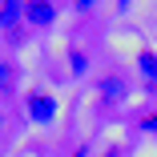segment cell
<instances>
[{"mask_svg": "<svg viewBox=\"0 0 157 157\" xmlns=\"http://www.w3.org/2000/svg\"><path fill=\"white\" fill-rule=\"evenodd\" d=\"M24 4L28 0H0V33H16V24L24 20Z\"/></svg>", "mask_w": 157, "mask_h": 157, "instance_id": "3", "label": "cell"}, {"mask_svg": "<svg viewBox=\"0 0 157 157\" xmlns=\"http://www.w3.org/2000/svg\"><path fill=\"white\" fill-rule=\"evenodd\" d=\"M137 73H141L145 89L157 93V52H153V48H141V52H137Z\"/></svg>", "mask_w": 157, "mask_h": 157, "instance_id": "4", "label": "cell"}, {"mask_svg": "<svg viewBox=\"0 0 157 157\" xmlns=\"http://www.w3.org/2000/svg\"><path fill=\"white\" fill-rule=\"evenodd\" d=\"M97 93H101V97H105L109 105H121L125 97H129V85H125V81H121V77L113 73V77H105V81L97 85Z\"/></svg>", "mask_w": 157, "mask_h": 157, "instance_id": "5", "label": "cell"}, {"mask_svg": "<svg viewBox=\"0 0 157 157\" xmlns=\"http://www.w3.org/2000/svg\"><path fill=\"white\" fill-rule=\"evenodd\" d=\"M129 4H133V0H117V12H129Z\"/></svg>", "mask_w": 157, "mask_h": 157, "instance_id": "9", "label": "cell"}, {"mask_svg": "<svg viewBox=\"0 0 157 157\" xmlns=\"http://www.w3.org/2000/svg\"><path fill=\"white\" fill-rule=\"evenodd\" d=\"M73 157H89V149H77V153H73Z\"/></svg>", "mask_w": 157, "mask_h": 157, "instance_id": "11", "label": "cell"}, {"mask_svg": "<svg viewBox=\"0 0 157 157\" xmlns=\"http://www.w3.org/2000/svg\"><path fill=\"white\" fill-rule=\"evenodd\" d=\"M24 109H28V121H33V125H44V129H48V125L56 121V97H52V93H28V97H24Z\"/></svg>", "mask_w": 157, "mask_h": 157, "instance_id": "1", "label": "cell"}, {"mask_svg": "<svg viewBox=\"0 0 157 157\" xmlns=\"http://www.w3.org/2000/svg\"><path fill=\"white\" fill-rule=\"evenodd\" d=\"M141 129H145V133H157V113H149V117H141Z\"/></svg>", "mask_w": 157, "mask_h": 157, "instance_id": "7", "label": "cell"}, {"mask_svg": "<svg viewBox=\"0 0 157 157\" xmlns=\"http://www.w3.org/2000/svg\"><path fill=\"white\" fill-rule=\"evenodd\" d=\"M4 77H8V69H4V65H0V81H4Z\"/></svg>", "mask_w": 157, "mask_h": 157, "instance_id": "12", "label": "cell"}, {"mask_svg": "<svg viewBox=\"0 0 157 157\" xmlns=\"http://www.w3.org/2000/svg\"><path fill=\"white\" fill-rule=\"evenodd\" d=\"M105 157H125V153H121V149H109V153H105Z\"/></svg>", "mask_w": 157, "mask_h": 157, "instance_id": "10", "label": "cell"}, {"mask_svg": "<svg viewBox=\"0 0 157 157\" xmlns=\"http://www.w3.org/2000/svg\"><path fill=\"white\" fill-rule=\"evenodd\" d=\"M69 73H73V77H85V73H89V52L77 48V44L69 48Z\"/></svg>", "mask_w": 157, "mask_h": 157, "instance_id": "6", "label": "cell"}, {"mask_svg": "<svg viewBox=\"0 0 157 157\" xmlns=\"http://www.w3.org/2000/svg\"><path fill=\"white\" fill-rule=\"evenodd\" d=\"M73 8H77V12H93V8H97V0H73Z\"/></svg>", "mask_w": 157, "mask_h": 157, "instance_id": "8", "label": "cell"}, {"mask_svg": "<svg viewBox=\"0 0 157 157\" xmlns=\"http://www.w3.org/2000/svg\"><path fill=\"white\" fill-rule=\"evenodd\" d=\"M24 20L33 28H48L56 20V4H52V0H28V4H24Z\"/></svg>", "mask_w": 157, "mask_h": 157, "instance_id": "2", "label": "cell"}]
</instances>
